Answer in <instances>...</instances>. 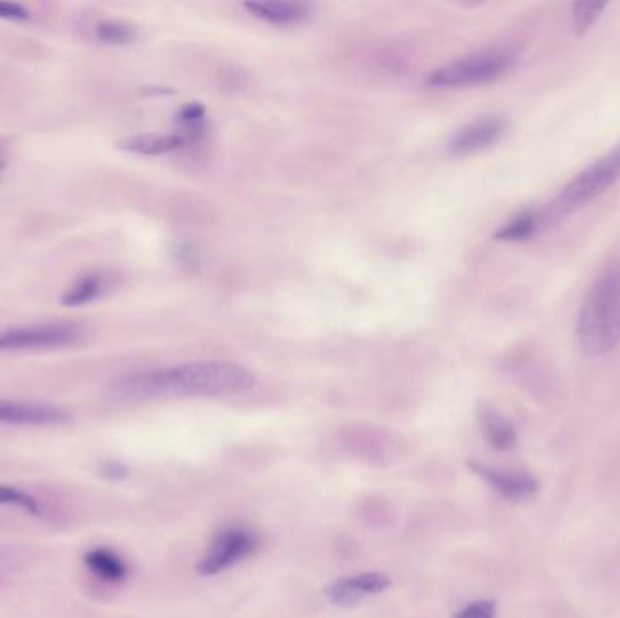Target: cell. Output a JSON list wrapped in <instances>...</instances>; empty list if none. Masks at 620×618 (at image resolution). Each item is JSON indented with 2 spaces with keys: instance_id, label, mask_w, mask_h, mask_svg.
Returning <instances> with one entry per match:
<instances>
[{
  "instance_id": "1",
  "label": "cell",
  "mask_w": 620,
  "mask_h": 618,
  "mask_svg": "<svg viewBox=\"0 0 620 618\" xmlns=\"http://www.w3.org/2000/svg\"><path fill=\"white\" fill-rule=\"evenodd\" d=\"M254 387L251 370L233 361H196L122 377L111 385V394L127 401L160 397H223Z\"/></svg>"
},
{
  "instance_id": "2",
  "label": "cell",
  "mask_w": 620,
  "mask_h": 618,
  "mask_svg": "<svg viewBox=\"0 0 620 618\" xmlns=\"http://www.w3.org/2000/svg\"><path fill=\"white\" fill-rule=\"evenodd\" d=\"M620 341V265H611L591 285L577 319V343L584 354L602 356Z\"/></svg>"
},
{
  "instance_id": "3",
  "label": "cell",
  "mask_w": 620,
  "mask_h": 618,
  "mask_svg": "<svg viewBox=\"0 0 620 618\" xmlns=\"http://www.w3.org/2000/svg\"><path fill=\"white\" fill-rule=\"evenodd\" d=\"M514 66V57L508 51L488 49L459 58L443 68L436 69L427 84L436 89L479 86L503 77Z\"/></svg>"
},
{
  "instance_id": "4",
  "label": "cell",
  "mask_w": 620,
  "mask_h": 618,
  "mask_svg": "<svg viewBox=\"0 0 620 618\" xmlns=\"http://www.w3.org/2000/svg\"><path fill=\"white\" fill-rule=\"evenodd\" d=\"M620 180V144L613 147L608 155L588 165L577 174L570 184L562 189L555 207L559 213H572L591 200L606 193L611 185Z\"/></svg>"
},
{
  "instance_id": "5",
  "label": "cell",
  "mask_w": 620,
  "mask_h": 618,
  "mask_svg": "<svg viewBox=\"0 0 620 618\" xmlns=\"http://www.w3.org/2000/svg\"><path fill=\"white\" fill-rule=\"evenodd\" d=\"M256 548L258 539L251 530L242 526L225 528L209 544V550L196 564V571L202 577H213L251 557Z\"/></svg>"
},
{
  "instance_id": "6",
  "label": "cell",
  "mask_w": 620,
  "mask_h": 618,
  "mask_svg": "<svg viewBox=\"0 0 620 618\" xmlns=\"http://www.w3.org/2000/svg\"><path fill=\"white\" fill-rule=\"evenodd\" d=\"M82 338V330L68 323L35 325L22 329L2 330L0 332V352L13 350H37V348H57L75 345Z\"/></svg>"
},
{
  "instance_id": "7",
  "label": "cell",
  "mask_w": 620,
  "mask_h": 618,
  "mask_svg": "<svg viewBox=\"0 0 620 618\" xmlns=\"http://www.w3.org/2000/svg\"><path fill=\"white\" fill-rule=\"evenodd\" d=\"M392 579L383 571H367L359 573L356 577H343L334 580L325 588V597L340 608H354L367 595H378L388 590Z\"/></svg>"
},
{
  "instance_id": "8",
  "label": "cell",
  "mask_w": 620,
  "mask_h": 618,
  "mask_svg": "<svg viewBox=\"0 0 620 618\" xmlns=\"http://www.w3.org/2000/svg\"><path fill=\"white\" fill-rule=\"evenodd\" d=\"M466 464L472 470V474L479 475L485 483L494 488L495 492L512 503L532 499L541 488L539 481L528 472H504V470H497V468L477 463V461H468Z\"/></svg>"
},
{
  "instance_id": "9",
  "label": "cell",
  "mask_w": 620,
  "mask_h": 618,
  "mask_svg": "<svg viewBox=\"0 0 620 618\" xmlns=\"http://www.w3.org/2000/svg\"><path fill=\"white\" fill-rule=\"evenodd\" d=\"M508 124L501 116H481L466 124L450 140V151L457 156L472 155L497 144L506 135Z\"/></svg>"
},
{
  "instance_id": "10",
  "label": "cell",
  "mask_w": 620,
  "mask_h": 618,
  "mask_svg": "<svg viewBox=\"0 0 620 618\" xmlns=\"http://www.w3.org/2000/svg\"><path fill=\"white\" fill-rule=\"evenodd\" d=\"M68 419V414L55 405L0 399V423L17 426H53Z\"/></svg>"
},
{
  "instance_id": "11",
  "label": "cell",
  "mask_w": 620,
  "mask_h": 618,
  "mask_svg": "<svg viewBox=\"0 0 620 618\" xmlns=\"http://www.w3.org/2000/svg\"><path fill=\"white\" fill-rule=\"evenodd\" d=\"M477 419L486 443L497 452H510L517 446V430L514 423L501 416L492 406L481 405Z\"/></svg>"
},
{
  "instance_id": "12",
  "label": "cell",
  "mask_w": 620,
  "mask_h": 618,
  "mask_svg": "<svg viewBox=\"0 0 620 618\" xmlns=\"http://www.w3.org/2000/svg\"><path fill=\"white\" fill-rule=\"evenodd\" d=\"M245 10L258 19L278 26L300 24L310 17V8L301 2H247Z\"/></svg>"
},
{
  "instance_id": "13",
  "label": "cell",
  "mask_w": 620,
  "mask_h": 618,
  "mask_svg": "<svg viewBox=\"0 0 620 618\" xmlns=\"http://www.w3.org/2000/svg\"><path fill=\"white\" fill-rule=\"evenodd\" d=\"M185 144L180 135H140L120 142V149L135 155L160 156L178 151Z\"/></svg>"
},
{
  "instance_id": "14",
  "label": "cell",
  "mask_w": 620,
  "mask_h": 618,
  "mask_svg": "<svg viewBox=\"0 0 620 618\" xmlns=\"http://www.w3.org/2000/svg\"><path fill=\"white\" fill-rule=\"evenodd\" d=\"M84 562H86L89 571L95 573L98 579L107 580V582H120L127 577L126 562L122 561L117 553L106 550V548L88 551L84 555Z\"/></svg>"
},
{
  "instance_id": "15",
  "label": "cell",
  "mask_w": 620,
  "mask_h": 618,
  "mask_svg": "<svg viewBox=\"0 0 620 618\" xmlns=\"http://www.w3.org/2000/svg\"><path fill=\"white\" fill-rule=\"evenodd\" d=\"M102 292H104V278L97 276V274H88V276L78 278L64 292L62 303L66 307H80V305H86L89 301L97 300Z\"/></svg>"
},
{
  "instance_id": "16",
  "label": "cell",
  "mask_w": 620,
  "mask_h": 618,
  "mask_svg": "<svg viewBox=\"0 0 620 618\" xmlns=\"http://www.w3.org/2000/svg\"><path fill=\"white\" fill-rule=\"evenodd\" d=\"M537 225H539L537 214L532 213V211H524V213L517 214L515 218L506 223L503 229H499L497 234H495V238L497 240H504V242L526 240V238L532 236L533 232L537 231Z\"/></svg>"
},
{
  "instance_id": "17",
  "label": "cell",
  "mask_w": 620,
  "mask_h": 618,
  "mask_svg": "<svg viewBox=\"0 0 620 618\" xmlns=\"http://www.w3.org/2000/svg\"><path fill=\"white\" fill-rule=\"evenodd\" d=\"M97 39L104 44H111V46H122V44H131L136 39V29L124 22H117V20H104L98 24Z\"/></svg>"
},
{
  "instance_id": "18",
  "label": "cell",
  "mask_w": 620,
  "mask_h": 618,
  "mask_svg": "<svg viewBox=\"0 0 620 618\" xmlns=\"http://www.w3.org/2000/svg\"><path fill=\"white\" fill-rule=\"evenodd\" d=\"M0 506H15L35 517L42 515L39 501L33 495L22 492L19 488L8 486V484H0Z\"/></svg>"
},
{
  "instance_id": "19",
  "label": "cell",
  "mask_w": 620,
  "mask_h": 618,
  "mask_svg": "<svg viewBox=\"0 0 620 618\" xmlns=\"http://www.w3.org/2000/svg\"><path fill=\"white\" fill-rule=\"evenodd\" d=\"M608 4H599V2H575L573 4L572 19L573 28L577 31V35H582L599 20L602 11L606 10Z\"/></svg>"
},
{
  "instance_id": "20",
  "label": "cell",
  "mask_w": 620,
  "mask_h": 618,
  "mask_svg": "<svg viewBox=\"0 0 620 618\" xmlns=\"http://www.w3.org/2000/svg\"><path fill=\"white\" fill-rule=\"evenodd\" d=\"M495 613L497 606L494 600L481 599L474 600L465 608L459 609L452 618H495Z\"/></svg>"
},
{
  "instance_id": "21",
  "label": "cell",
  "mask_w": 620,
  "mask_h": 618,
  "mask_svg": "<svg viewBox=\"0 0 620 618\" xmlns=\"http://www.w3.org/2000/svg\"><path fill=\"white\" fill-rule=\"evenodd\" d=\"M98 474L100 477H104L107 481H124L129 477V468L126 464L120 463V461H113V459H107L98 464Z\"/></svg>"
},
{
  "instance_id": "22",
  "label": "cell",
  "mask_w": 620,
  "mask_h": 618,
  "mask_svg": "<svg viewBox=\"0 0 620 618\" xmlns=\"http://www.w3.org/2000/svg\"><path fill=\"white\" fill-rule=\"evenodd\" d=\"M205 109L200 104H189L178 113V120L185 126H198L204 120Z\"/></svg>"
},
{
  "instance_id": "23",
  "label": "cell",
  "mask_w": 620,
  "mask_h": 618,
  "mask_svg": "<svg viewBox=\"0 0 620 618\" xmlns=\"http://www.w3.org/2000/svg\"><path fill=\"white\" fill-rule=\"evenodd\" d=\"M0 19L28 20L30 19V11L17 2H0Z\"/></svg>"
}]
</instances>
